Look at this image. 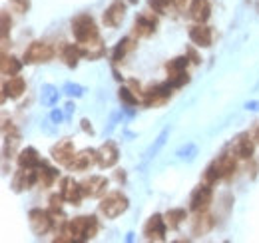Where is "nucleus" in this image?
Returning a JSON list of instances; mask_svg holds the SVG:
<instances>
[{"label": "nucleus", "instance_id": "4", "mask_svg": "<svg viewBox=\"0 0 259 243\" xmlns=\"http://www.w3.org/2000/svg\"><path fill=\"white\" fill-rule=\"evenodd\" d=\"M165 233H167V223L165 217L155 213L150 217V221L144 227V235L148 241H165Z\"/></svg>", "mask_w": 259, "mask_h": 243}, {"label": "nucleus", "instance_id": "27", "mask_svg": "<svg viewBox=\"0 0 259 243\" xmlns=\"http://www.w3.org/2000/svg\"><path fill=\"white\" fill-rule=\"evenodd\" d=\"M134 30H136L138 36H152L155 30V22L154 20H150L148 16H138V18H136Z\"/></svg>", "mask_w": 259, "mask_h": 243}, {"label": "nucleus", "instance_id": "9", "mask_svg": "<svg viewBox=\"0 0 259 243\" xmlns=\"http://www.w3.org/2000/svg\"><path fill=\"white\" fill-rule=\"evenodd\" d=\"M34 183H38V174L36 170H26V168H20L14 178H12V191L14 193H20L28 187H32Z\"/></svg>", "mask_w": 259, "mask_h": 243}, {"label": "nucleus", "instance_id": "20", "mask_svg": "<svg viewBox=\"0 0 259 243\" xmlns=\"http://www.w3.org/2000/svg\"><path fill=\"white\" fill-rule=\"evenodd\" d=\"M171 90H174V86L167 82V84H159V86H155V88H150L148 92H146V104L150 106V104H154L157 100H165V98H169L171 96Z\"/></svg>", "mask_w": 259, "mask_h": 243}, {"label": "nucleus", "instance_id": "45", "mask_svg": "<svg viewBox=\"0 0 259 243\" xmlns=\"http://www.w3.org/2000/svg\"><path fill=\"white\" fill-rule=\"evenodd\" d=\"M245 110H249V112H259V102H247V104H245Z\"/></svg>", "mask_w": 259, "mask_h": 243}, {"label": "nucleus", "instance_id": "29", "mask_svg": "<svg viewBox=\"0 0 259 243\" xmlns=\"http://www.w3.org/2000/svg\"><path fill=\"white\" fill-rule=\"evenodd\" d=\"M198 152H200L198 144H196V142H188V144H184V146L176 152V156H178V160H182V162H192V160H196Z\"/></svg>", "mask_w": 259, "mask_h": 243}, {"label": "nucleus", "instance_id": "51", "mask_svg": "<svg viewBox=\"0 0 259 243\" xmlns=\"http://www.w3.org/2000/svg\"><path fill=\"white\" fill-rule=\"evenodd\" d=\"M130 2H132V4H136V2H138V0H130Z\"/></svg>", "mask_w": 259, "mask_h": 243}, {"label": "nucleus", "instance_id": "33", "mask_svg": "<svg viewBox=\"0 0 259 243\" xmlns=\"http://www.w3.org/2000/svg\"><path fill=\"white\" fill-rule=\"evenodd\" d=\"M186 66H188V56H178V58L167 62V74L169 76H176V74L184 72Z\"/></svg>", "mask_w": 259, "mask_h": 243}, {"label": "nucleus", "instance_id": "48", "mask_svg": "<svg viewBox=\"0 0 259 243\" xmlns=\"http://www.w3.org/2000/svg\"><path fill=\"white\" fill-rule=\"evenodd\" d=\"M184 2H186V0H174V4H176L178 8H182V6H184Z\"/></svg>", "mask_w": 259, "mask_h": 243}, {"label": "nucleus", "instance_id": "44", "mask_svg": "<svg viewBox=\"0 0 259 243\" xmlns=\"http://www.w3.org/2000/svg\"><path fill=\"white\" fill-rule=\"evenodd\" d=\"M14 2V6L20 10V12H24L26 8H28V0H12Z\"/></svg>", "mask_w": 259, "mask_h": 243}, {"label": "nucleus", "instance_id": "7", "mask_svg": "<svg viewBox=\"0 0 259 243\" xmlns=\"http://www.w3.org/2000/svg\"><path fill=\"white\" fill-rule=\"evenodd\" d=\"M211 197H213V191H211L209 183L196 187L194 193H192V199H190V209L196 211V213L206 211L207 207H209V203H211Z\"/></svg>", "mask_w": 259, "mask_h": 243}, {"label": "nucleus", "instance_id": "25", "mask_svg": "<svg viewBox=\"0 0 259 243\" xmlns=\"http://www.w3.org/2000/svg\"><path fill=\"white\" fill-rule=\"evenodd\" d=\"M20 68H22V64H20L18 58L2 54V60H0V72H2L4 76H16V74L20 72Z\"/></svg>", "mask_w": 259, "mask_h": 243}, {"label": "nucleus", "instance_id": "2", "mask_svg": "<svg viewBox=\"0 0 259 243\" xmlns=\"http://www.w3.org/2000/svg\"><path fill=\"white\" fill-rule=\"evenodd\" d=\"M128 207H130V201L122 191H112L100 201V211L108 219H116L118 215L126 213Z\"/></svg>", "mask_w": 259, "mask_h": 243}, {"label": "nucleus", "instance_id": "50", "mask_svg": "<svg viewBox=\"0 0 259 243\" xmlns=\"http://www.w3.org/2000/svg\"><path fill=\"white\" fill-rule=\"evenodd\" d=\"M255 140L259 142V128H257V132H255Z\"/></svg>", "mask_w": 259, "mask_h": 243}, {"label": "nucleus", "instance_id": "32", "mask_svg": "<svg viewBox=\"0 0 259 243\" xmlns=\"http://www.w3.org/2000/svg\"><path fill=\"white\" fill-rule=\"evenodd\" d=\"M211 225H213V219L209 215H200L194 223V235H206L211 229Z\"/></svg>", "mask_w": 259, "mask_h": 243}, {"label": "nucleus", "instance_id": "36", "mask_svg": "<svg viewBox=\"0 0 259 243\" xmlns=\"http://www.w3.org/2000/svg\"><path fill=\"white\" fill-rule=\"evenodd\" d=\"M204 180H206V183H215L217 180H221V174H219V170H217V166H215V162L209 166L206 170V174H204Z\"/></svg>", "mask_w": 259, "mask_h": 243}, {"label": "nucleus", "instance_id": "34", "mask_svg": "<svg viewBox=\"0 0 259 243\" xmlns=\"http://www.w3.org/2000/svg\"><path fill=\"white\" fill-rule=\"evenodd\" d=\"M62 92H64L66 96H70V98H82V96H84V92H86V88H84V86H80V84L66 82Z\"/></svg>", "mask_w": 259, "mask_h": 243}, {"label": "nucleus", "instance_id": "47", "mask_svg": "<svg viewBox=\"0 0 259 243\" xmlns=\"http://www.w3.org/2000/svg\"><path fill=\"white\" fill-rule=\"evenodd\" d=\"M188 54H190V58H192L194 64H200V58H198V54H196L194 50H188Z\"/></svg>", "mask_w": 259, "mask_h": 243}, {"label": "nucleus", "instance_id": "43", "mask_svg": "<svg viewBox=\"0 0 259 243\" xmlns=\"http://www.w3.org/2000/svg\"><path fill=\"white\" fill-rule=\"evenodd\" d=\"M80 124H82V130H84L86 134H90V136L94 134V128H92V124H90V120H82Z\"/></svg>", "mask_w": 259, "mask_h": 243}, {"label": "nucleus", "instance_id": "31", "mask_svg": "<svg viewBox=\"0 0 259 243\" xmlns=\"http://www.w3.org/2000/svg\"><path fill=\"white\" fill-rule=\"evenodd\" d=\"M235 152H237V156H239V158H243V160H249V158L253 156V152H255V146H253V142H251V140H247V138H241V140L237 142V148H235Z\"/></svg>", "mask_w": 259, "mask_h": 243}, {"label": "nucleus", "instance_id": "24", "mask_svg": "<svg viewBox=\"0 0 259 243\" xmlns=\"http://www.w3.org/2000/svg\"><path fill=\"white\" fill-rule=\"evenodd\" d=\"M36 174H38V185H42V187H50L52 182L58 178V170L48 168L44 162L36 168Z\"/></svg>", "mask_w": 259, "mask_h": 243}, {"label": "nucleus", "instance_id": "46", "mask_svg": "<svg viewBox=\"0 0 259 243\" xmlns=\"http://www.w3.org/2000/svg\"><path fill=\"white\" fill-rule=\"evenodd\" d=\"M74 110H76L74 102H68V104H66V116H72V114H74Z\"/></svg>", "mask_w": 259, "mask_h": 243}, {"label": "nucleus", "instance_id": "30", "mask_svg": "<svg viewBox=\"0 0 259 243\" xmlns=\"http://www.w3.org/2000/svg\"><path fill=\"white\" fill-rule=\"evenodd\" d=\"M165 223H167V227H171V229H176L186 217H188V213H186V209H182V207H176V209H169L165 215Z\"/></svg>", "mask_w": 259, "mask_h": 243}, {"label": "nucleus", "instance_id": "5", "mask_svg": "<svg viewBox=\"0 0 259 243\" xmlns=\"http://www.w3.org/2000/svg\"><path fill=\"white\" fill-rule=\"evenodd\" d=\"M52 158L60 164V166H66V168H70L72 166V162H74V158H76V152H74V144H72V140H60L58 144H54L50 150Z\"/></svg>", "mask_w": 259, "mask_h": 243}, {"label": "nucleus", "instance_id": "19", "mask_svg": "<svg viewBox=\"0 0 259 243\" xmlns=\"http://www.w3.org/2000/svg\"><path fill=\"white\" fill-rule=\"evenodd\" d=\"M190 16L196 22H206L207 18L211 16V4H209V0H192Z\"/></svg>", "mask_w": 259, "mask_h": 243}, {"label": "nucleus", "instance_id": "15", "mask_svg": "<svg viewBox=\"0 0 259 243\" xmlns=\"http://www.w3.org/2000/svg\"><path fill=\"white\" fill-rule=\"evenodd\" d=\"M118 156H120V152H118V148H116L114 142H106V144H102V146L98 148V164H100L102 168H112V166H116Z\"/></svg>", "mask_w": 259, "mask_h": 243}, {"label": "nucleus", "instance_id": "18", "mask_svg": "<svg viewBox=\"0 0 259 243\" xmlns=\"http://www.w3.org/2000/svg\"><path fill=\"white\" fill-rule=\"evenodd\" d=\"M167 138H169V128H163L161 132H159V136L154 140V144L146 150V154H144V162H142V166H146L148 162H152L155 156L161 152V148L165 146V142H167Z\"/></svg>", "mask_w": 259, "mask_h": 243}, {"label": "nucleus", "instance_id": "37", "mask_svg": "<svg viewBox=\"0 0 259 243\" xmlns=\"http://www.w3.org/2000/svg\"><path fill=\"white\" fill-rule=\"evenodd\" d=\"M120 120H122V110L112 112V116H110V120H108V126L104 128V136H110V134L114 132V128L118 126V122Z\"/></svg>", "mask_w": 259, "mask_h": 243}, {"label": "nucleus", "instance_id": "28", "mask_svg": "<svg viewBox=\"0 0 259 243\" xmlns=\"http://www.w3.org/2000/svg\"><path fill=\"white\" fill-rule=\"evenodd\" d=\"M215 166H217L221 178H229L235 172V160H233V156H221L219 160H215Z\"/></svg>", "mask_w": 259, "mask_h": 243}, {"label": "nucleus", "instance_id": "8", "mask_svg": "<svg viewBox=\"0 0 259 243\" xmlns=\"http://www.w3.org/2000/svg\"><path fill=\"white\" fill-rule=\"evenodd\" d=\"M52 48L46 42H32L28 50L24 52V62L26 64H36V62H48L52 58Z\"/></svg>", "mask_w": 259, "mask_h": 243}, {"label": "nucleus", "instance_id": "42", "mask_svg": "<svg viewBox=\"0 0 259 243\" xmlns=\"http://www.w3.org/2000/svg\"><path fill=\"white\" fill-rule=\"evenodd\" d=\"M50 122H52V124H56V126H58V124H62V122H64V114H62L60 110H52V112H50Z\"/></svg>", "mask_w": 259, "mask_h": 243}, {"label": "nucleus", "instance_id": "35", "mask_svg": "<svg viewBox=\"0 0 259 243\" xmlns=\"http://www.w3.org/2000/svg\"><path fill=\"white\" fill-rule=\"evenodd\" d=\"M118 96H120V100L126 104V106H130V108H134V106H138V98L134 96V92L130 90V88H120L118 90Z\"/></svg>", "mask_w": 259, "mask_h": 243}, {"label": "nucleus", "instance_id": "26", "mask_svg": "<svg viewBox=\"0 0 259 243\" xmlns=\"http://www.w3.org/2000/svg\"><path fill=\"white\" fill-rule=\"evenodd\" d=\"M80 46H82L84 56L90 58V60H96V58H100L104 54V46H102V42H100V38H94V40L84 42V44H80Z\"/></svg>", "mask_w": 259, "mask_h": 243}, {"label": "nucleus", "instance_id": "40", "mask_svg": "<svg viewBox=\"0 0 259 243\" xmlns=\"http://www.w3.org/2000/svg\"><path fill=\"white\" fill-rule=\"evenodd\" d=\"M62 193H56V195H52L50 197V209H52V213L56 215V213H60L62 215Z\"/></svg>", "mask_w": 259, "mask_h": 243}, {"label": "nucleus", "instance_id": "6", "mask_svg": "<svg viewBox=\"0 0 259 243\" xmlns=\"http://www.w3.org/2000/svg\"><path fill=\"white\" fill-rule=\"evenodd\" d=\"M28 219H30V229L34 231V235H46L52 229V215L44 209H32L28 213Z\"/></svg>", "mask_w": 259, "mask_h": 243}, {"label": "nucleus", "instance_id": "1", "mask_svg": "<svg viewBox=\"0 0 259 243\" xmlns=\"http://www.w3.org/2000/svg\"><path fill=\"white\" fill-rule=\"evenodd\" d=\"M68 233L72 237V241H88L94 239L98 233V219L94 215H86V217H76L68 223Z\"/></svg>", "mask_w": 259, "mask_h": 243}, {"label": "nucleus", "instance_id": "41", "mask_svg": "<svg viewBox=\"0 0 259 243\" xmlns=\"http://www.w3.org/2000/svg\"><path fill=\"white\" fill-rule=\"evenodd\" d=\"M169 2H174V0H150V6L154 8L155 12H159V14H165V10H167Z\"/></svg>", "mask_w": 259, "mask_h": 243}, {"label": "nucleus", "instance_id": "39", "mask_svg": "<svg viewBox=\"0 0 259 243\" xmlns=\"http://www.w3.org/2000/svg\"><path fill=\"white\" fill-rule=\"evenodd\" d=\"M10 26H12V20H10L8 12L4 10L2 12V46H6V38H8V32H10Z\"/></svg>", "mask_w": 259, "mask_h": 243}, {"label": "nucleus", "instance_id": "3", "mask_svg": "<svg viewBox=\"0 0 259 243\" xmlns=\"http://www.w3.org/2000/svg\"><path fill=\"white\" fill-rule=\"evenodd\" d=\"M72 32H74V36H76V40H78L80 44L98 38V28H96V24H94V20H92L90 14H80V16H76V18L72 20Z\"/></svg>", "mask_w": 259, "mask_h": 243}, {"label": "nucleus", "instance_id": "11", "mask_svg": "<svg viewBox=\"0 0 259 243\" xmlns=\"http://www.w3.org/2000/svg\"><path fill=\"white\" fill-rule=\"evenodd\" d=\"M124 16H126V4H124L122 0H114V2L106 8L102 20H104V24H106V26L116 28V26H120V24H122Z\"/></svg>", "mask_w": 259, "mask_h": 243}, {"label": "nucleus", "instance_id": "16", "mask_svg": "<svg viewBox=\"0 0 259 243\" xmlns=\"http://www.w3.org/2000/svg\"><path fill=\"white\" fill-rule=\"evenodd\" d=\"M24 90H26V82H24V78H20V76H14V78H10L4 86H2V100L8 96V98H12V100H16V98H20L22 94H24Z\"/></svg>", "mask_w": 259, "mask_h": 243}, {"label": "nucleus", "instance_id": "23", "mask_svg": "<svg viewBox=\"0 0 259 243\" xmlns=\"http://www.w3.org/2000/svg\"><path fill=\"white\" fill-rule=\"evenodd\" d=\"M82 56H84L82 46H76V44H66L64 50H62V58H64V62H66L70 68H76Z\"/></svg>", "mask_w": 259, "mask_h": 243}, {"label": "nucleus", "instance_id": "38", "mask_svg": "<svg viewBox=\"0 0 259 243\" xmlns=\"http://www.w3.org/2000/svg\"><path fill=\"white\" fill-rule=\"evenodd\" d=\"M188 82H190V76H188L186 70L180 72V74H176V76H169V84H171L174 88H182V86L188 84Z\"/></svg>", "mask_w": 259, "mask_h": 243}, {"label": "nucleus", "instance_id": "13", "mask_svg": "<svg viewBox=\"0 0 259 243\" xmlns=\"http://www.w3.org/2000/svg\"><path fill=\"white\" fill-rule=\"evenodd\" d=\"M80 185H82L84 195H88V197H100L104 191L108 189V180L104 176H90L88 180H84Z\"/></svg>", "mask_w": 259, "mask_h": 243}, {"label": "nucleus", "instance_id": "52", "mask_svg": "<svg viewBox=\"0 0 259 243\" xmlns=\"http://www.w3.org/2000/svg\"><path fill=\"white\" fill-rule=\"evenodd\" d=\"M257 8H259V6H257Z\"/></svg>", "mask_w": 259, "mask_h": 243}, {"label": "nucleus", "instance_id": "14", "mask_svg": "<svg viewBox=\"0 0 259 243\" xmlns=\"http://www.w3.org/2000/svg\"><path fill=\"white\" fill-rule=\"evenodd\" d=\"M211 36H213L211 28L206 26L204 22H200L198 26H192V28H190V40H192L194 44L202 46V48H209V46H211Z\"/></svg>", "mask_w": 259, "mask_h": 243}, {"label": "nucleus", "instance_id": "12", "mask_svg": "<svg viewBox=\"0 0 259 243\" xmlns=\"http://www.w3.org/2000/svg\"><path fill=\"white\" fill-rule=\"evenodd\" d=\"M60 193H62L64 201H68V203H72V205H80L82 195H84L82 185H80V183H76L72 178H64V180H62Z\"/></svg>", "mask_w": 259, "mask_h": 243}, {"label": "nucleus", "instance_id": "21", "mask_svg": "<svg viewBox=\"0 0 259 243\" xmlns=\"http://www.w3.org/2000/svg\"><path fill=\"white\" fill-rule=\"evenodd\" d=\"M134 48H136V42H134V38H130V36L122 38V40L116 44L114 52H112V60H114V62H122L124 58H126V54H128V52H132Z\"/></svg>", "mask_w": 259, "mask_h": 243}, {"label": "nucleus", "instance_id": "10", "mask_svg": "<svg viewBox=\"0 0 259 243\" xmlns=\"http://www.w3.org/2000/svg\"><path fill=\"white\" fill-rule=\"evenodd\" d=\"M94 164H98V150L86 148V150H82L80 154H76V158H74L70 170H72V172H86V170H90Z\"/></svg>", "mask_w": 259, "mask_h": 243}, {"label": "nucleus", "instance_id": "17", "mask_svg": "<svg viewBox=\"0 0 259 243\" xmlns=\"http://www.w3.org/2000/svg\"><path fill=\"white\" fill-rule=\"evenodd\" d=\"M40 164H42V162H40V156H38L36 148H32V146L24 148V150L18 154V166H20V168H26V170H36Z\"/></svg>", "mask_w": 259, "mask_h": 243}, {"label": "nucleus", "instance_id": "22", "mask_svg": "<svg viewBox=\"0 0 259 243\" xmlns=\"http://www.w3.org/2000/svg\"><path fill=\"white\" fill-rule=\"evenodd\" d=\"M60 96H62V92H58V88L52 86V84H44L42 90H40V102H42V106H46V108L56 106L58 100H60Z\"/></svg>", "mask_w": 259, "mask_h": 243}, {"label": "nucleus", "instance_id": "49", "mask_svg": "<svg viewBox=\"0 0 259 243\" xmlns=\"http://www.w3.org/2000/svg\"><path fill=\"white\" fill-rule=\"evenodd\" d=\"M126 241H134V233H128L126 235Z\"/></svg>", "mask_w": 259, "mask_h": 243}]
</instances>
